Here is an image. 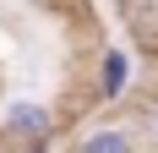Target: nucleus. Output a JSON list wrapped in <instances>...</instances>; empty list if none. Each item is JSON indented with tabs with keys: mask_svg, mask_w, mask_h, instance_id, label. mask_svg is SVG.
Masks as SVG:
<instances>
[{
	"mask_svg": "<svg viewBox=\"0 0 158 153\" xmlns=\"http://www.w3.org/2000/svg\"><path fill=\"white\" fill-rule=\"evenodd\" d=\"M0 137L11 148H27V142H55V115H49L38 98H11L0 109Z\"/></svg>",
	"mask_w": 158,
	"mask_h": 153,
	"instance_id": "f257e3e1",
	"label": "nucleus"
},
{
	"mask_svg": "<svg viewBox=\"0 0 158 153\" xmlns=\"http://www.w3.org/2000/svg\"><path fill=\"white\" fill-rule=\"evenodd\" d=\"M126 88H131V55L126 49H104L98 55V76H93V98L114 104V98H126Z\"/></svg>",
	"mask_w": 158,
	"mask_h": 153,
	"instance_id": "f03ea898",
	"label": "nucleus"
},
{
	"mask_svg": "<svg viewBox=\"0 0 158 153\" xmlns=\"http://www.w3.org/2000/svg\"><path fill=\"white\" fill-rule=\"evenodd\" d=\"M71 153H136V142H131V131H120V126H98V131H87Z\"/></svg>",
	"mask_w": 158,
	"mask_h": 153,
	"instance_id": "7ed1b4c3",
	"label": "nucleus"
},
{
	"mask_svg": "<svg viewBox=\"0 0 158 153\" xmlns=\"http://www.w3.org/2000/svg\"><path fill=\"white\" fill-rule=\"evenodd\" d=\"M33 6H38V11H65L71 0H33Z\"/></svg>",
	"mask_w": 158,
	"mask_h": 153,
	"instance_id": "20e7f679",
	"label": "nucleus"
},
{
	"mask_svg": "<svg viewBox=\"0 0 158 153\" xmlns=\"http://www.w3.org/2000/svg\"><path fill=\"white\" fill-rule=\"evenodd\" d=\"M16 153H55V142H27V148H16Z\"/></svg>",
	"mask_w": 158,
	"mask_h": 153,
	"instance_id": "39448f33",
	"label": "nucleus"
},
{
	"mask_svg": "<svg viewBox=\"0 0 158 153\" xmlns=\"http://www.w3.org/2000/svg\"><path fill=\"white\" fill-rule=\"evenodd\" d=\"M147 131H153V142H158V104H153V115H147Z\"/></svg>",
	"mask_w": 158,
	"mask_h": 153,
	"instance_id": "423d86ee",
	"label": "nucleus"
}]
</instances>
